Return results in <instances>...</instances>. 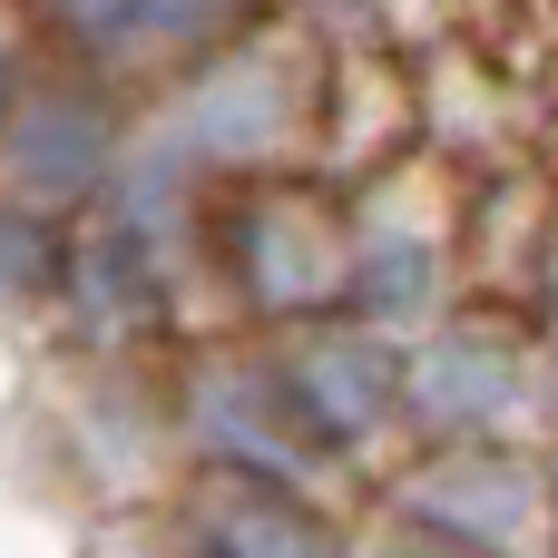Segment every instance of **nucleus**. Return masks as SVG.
Masks as SVG:
<instances>
[{
  "mask_svg": "<svg viewBox=\"0 0 558 558\" xmlns=\"http://www.w3.org/2000/svg\"><path fill=\"white\" fill-rule=\"evenodd\" d=\"M275 78H265V59H235L216 88H196L186 98V147H265L275 137Z\"/></svg>",
  "mask_w": 558,
  "mask_h": 558,
  "instance_id": "nucleus-2",
  "label": "nucleus"
},
{
  "mask_svg": "<svg viewBox=\"0 0 558 558\" xmlns=\"http://www.w3.org/2000/svg\"><path fill=\"white\" fill-rule=\"evenodd\" d=\"M216 558H333V549H324V530H314L304 510H284V500H235V510H216Z\"/></svg>",
  "mask_w": 558,
  "mask_h": 558,
  "instance_id": "nucleus-5",
  "label": "nucleus"
},
{
  "mask_svg": "<svg viewBox=\"0 0 558 558\" xmlns=\"http://www.w3.org/2000/svg\"><path fill=\"white\" fill-rule=\"evenodd\" d=\"M412 284H422V255H412V245H383V255H373V294H383V304H412Z\"/></svg>",
  "mask_w": 558,
  "mask_h": 558,
  "instance_id": "nucleus-8",
  "label": "nucleus"
},
{
  "mask_svg": "<svg viewBox=\"0 0 558 558\" xmlns=\"http://www.w3.org/2000/svg\"><path fill=\"white\" fill-rule=\"evenodd\" d=\"M383 558H432V549H383Z\"/></svg>",
  "mask_w": 558,
  "mask_h": 558,
  "instance_id": "nucleus-10",
  "label": "nucleus"
},
{
  "mask_svg": "<svg viewBox=\"0 0 558 558\" xmlns=\"http://www.w3.org/2000/svg\"><path fill=\"white\" fill-rule=\"evenodd\" d=\"M0 108H10V59H0Z\"/></svg>",
  "mask_w": 558,
  "mask_h": 558,
  "instance_id": "nucleus-9",
  "label": "nucleus"
},
{
  "mask_svg": "<svg viewBox=\"0 0 558 558\" xmlns=\"http://www.w3.org/2000/svg\"><path fill=\"white\" fill-rule=\"evenodd\" d=\"M422 392H432V412H441V422H481V412H500V402H510V363H500L490 343H451V353L432 363V383H422Z\"/></svg>",
  "mask_w": 558,
  "mask_h": 558,
  "instance_id": "nucleus-7",
  "label": "nucleus"
},
{
  "mask_svg": "<svg viewBox=\"0 0 558 558\" xmlns=\"http://www.w3.org/2000/svg\"><path fill=\"white\" fill-rule=\"evenodd\" d=\"M206 10H226V0H59V20L88 49H157V39L206 29Z\"/></svg>",
  "mask_w": 558,
  "mask_h": 558,
  "instance_id": "nucleus-3",
  "label": "nucleus"
},
{
  "mask_svg": "<svg viewBox=\"0 0 558 558\" xmlns=\"http://www.w3.org/2000/svg\"><path fill=\"white\" fill-rule=\"evenodd\" d=\"M98 157H108V137H98V118H88V108H39V128H29V147H20V167H29V177H49L59 196H69V186H88V177H98Z\"/></svg>",
  "mask_w": 558,
  "mask_h": 558,
  "instance_id": "nucleus-6",
  "label": "nucleus"
},
{
  "mask_svg": "<svg viewBox=\"0 0 558 558\" xmlns=\"http://www.w3.org/2000/svg\"><path fill=\"white\" fill-rule=\"evenodd\" d=\"M294 392H304V412H314L324 432H373V422L392 412V353H373V343H324V353H304Z\"/></svg>",
  "mask_w": 558,
  "mask_h": 558,
  "instance_id": "nucleus-1",
  "label": "nucleus"
},
{
  "mask_svg": "<svg viewBox=\"0 0 558 558\" xmlns=\"http://www.w3.org/2000/svg\"><path fill=\"white\" fill-rule=\"evenodd\" d=\"M422 510H432L441 530L500 539V530H520V510H530V481H510V471H441V481L422 490Z\"/></svg>",
  "mask_w": 558,
  "mask_h": 558,
  "instance_id": "nucleus-4",
  "label": "nucleus"
}]
</instances>
